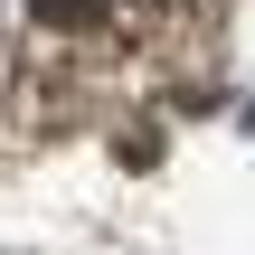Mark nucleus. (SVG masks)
I'll use <instances>...</instances> for the list:
<instances>
[{"label":"nucleus","mask_w":255,"mask_h":255,"mask_svg":"<svg viewBox=\"0 0 255 255\" xmlns=\"http://www.w3.org/2000/svg\"><path fill=\"white\" fill-rule=\"evenodd\" d=\"M104 0H28V19H47V28H85Z\"/></svg>","instance_id":"obj_1"}]
</instances>
